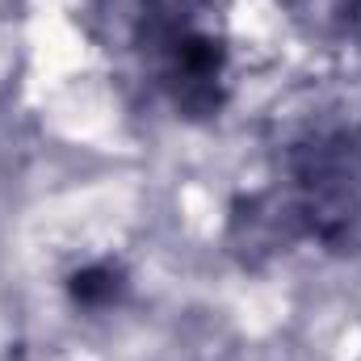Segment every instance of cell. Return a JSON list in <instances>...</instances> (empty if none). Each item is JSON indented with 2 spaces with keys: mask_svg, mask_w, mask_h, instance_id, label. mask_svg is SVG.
<instances>
[{
  "mask_svg": "<svg viewBox=\"0 0 361 361\" xmlns=\"http://www.w3.org/2000/svg\"><path fill=\"white\" fill-rule=\"evenodd\" d=\"M101 42L185 122H210L231 97V51L210 0H101Z\"/></svg>",
  "mask_w": 361,
  "mask_h": 361,
  "instance_id": "cell-2",
  "label": "cell"
},
{
  "mask_svg": "<svg viewBox=\"0 0 361 361\" xmlns=\"http://www.w3.org/2000/svg\"><path fill=\"white\" fill-rule=\"evenodd\" d=\"M286 4L311 42H324L328 51L361 42V0H286Z\"/></svg>",
  "mask_w": 361,
  "mask_h": 361,
  "instance_id": "cell-3",
  "label": "cell"
},
{
  "mask_svg": "<svg viewBox=\"0 0 361 361\" xmlns=\"http://www.w3.org/2000/svg\"><path fill=\"white\" fill-rule=\"evenodd\" d=\"M328 252L361 248V122H311L277 156V180L231 206L227 244L244 265L290 252L294 244Z\"/></svg>",
  "mask_w": 361,
  "mask_h": 361,
  "instance_id": "cell-1",
  "label": "cell"
},
{
  "mask_svg": "<svg viewBox=\"0 0 361 361\" xmlns=\"http://www.w3.org/2000/svg\"><path fill=\"white\" fill-rule=\"evenodd\" d=\"M126 290H130V281H126L122 265H114V261H89L68 277V298L80 311H109L126 298Z\"/></svg>",
  "mask_w": 361,
  "mask_h": 361,
  "instance_id": "cell-4",
  "label": "cell"
}]
</instances>
